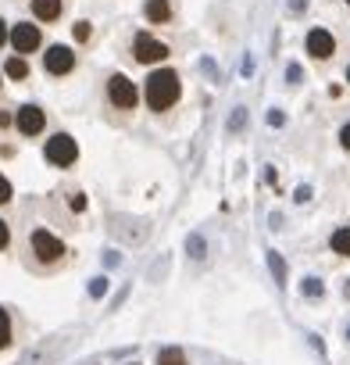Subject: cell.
I'll return each instance as SVG.
<instances>
[{"instance_id":"cell-1","label":"cell","mask_w":350,"mask_h":365,"mask_svg":"<svg viewBox=\"0 0 350 365\" xmlns=\"http://www.w3.org/2000/svg\"><path fill=\"white\" fill-rule=\"evenodd\" d=\"M65 258H68V247H65L61 237H54V233L43 230V226H36V230L29 233V240H26V265H29L33 272L51 276L54 269L65 265Z\"/></svg>"},{"instance_id":"cell-2","label":"cell","mask_w":350,"mask_h":365,"mask_svg":"<svg viewBox=\"0 0 350 365\" xmlns=\"http://www.w3.org/2000/svg\"><path fill=\"white\" fill-rule=\"evenodd\" d=\"M179 97H183V83H179V72H175V68H157V72L147 76V83H143V101H147L150 111L164 115L168 108L179 104Z\"/></svg>"},{"instance_id":"cell-3","label":"cell","mask_w":350,"mask_h":365,"mask_svg":"<svg viewBox=\"0 0 350 365\" xmlns=\"http://www.w3.org/2000/svg\"><path fill=\"white\" fill-rule=\"evenodd\" d=\"M136 101H139V90L132 86V79L122 76V72H115V76L107 79V104L118 108V111H132Z\"/></svg>"},{"instance_id":"cell-4","label":"cell","mask_w":350,"mask_h":365,"mask_svg":"<svg viewBox=\"0 0 350 365\" xmlns=\"http://www.w3.org/2000/svg\"><path fill=\"white\" fill-rule=\"evenodd\" d=\"M43 158H47L51 165H58V168H68V165H75V158H79V143H75L68 133H58V136L47 140Z\"/></svg>"},{"instance_id":"cell-5","label":"cell","mask_w":350,"mask_h":365,"mask_svg":"<svg viewBox=\"0 0 350 365\" xmlns=\"http://www.w3.org/2000/svg\"><path fill=\"white\" fill-rule=\"evenodd\" d=\"M132 58H136L139 65H161V61L168 58V43H161V40H154V36H147V33H136V40H132Z\"/></svg>"},{"instance_id":"cell-6","label":"cell","mask_w":350,"mask_h":365,"mask_svg":"<svg viewBox=\"0 0 350 365\" xmlns=\"http://www.w3.org/2000/svg\"><path fill=\"white\" fill-rule=\"evenodd\" d=\"M43 68H47L51 76H72V72H75V51L65 47V43L47 47V51H43Z\"/></svg>"},{"instance_id":"cell-7","label":"cell","mask_w":350,"mask_h":365,"mask_svg":"<svg viewBox=\"0 0 350 365\" xmlns=\"http://www.w3.org/2000/svg\"><path fill=\"white\" fill-rule=\"evenodd\" d=\"M11 47H15L18 58H29L33 51L43 47V36H40V29H36L33 22H18V26L11 29Z\"/></svg>"},{"instance_id":"cell-8","label":"cell","mask_w":350,"mask_h":365,"mask_svg":"<svg viewBox=\"0 0 350 365\" xmlns=\"http://www.w3.org/2000/svg\"><path fill=\"white\" fill-rule=\"evenodd\" d=\"M15 125H18L22 136H40L43 125H47V115H43L40 104H22L18 115H15Z\"/></svg>"},{"instance_id":"cell-9","label":"cell","mask_w":350,"mask_h":365,"mask_svg":"<svg viewBox=\"0 0 350 365\" xmlns=\"http://www.w3.org/2000/svg\"><path fill=\"white\" fill-rule=\"evenodd\" d=\"M307 54H311L314 61H329V58L336 54L332 33H329V29H311V33H307Z\"/></svg>"},{"instance_id":"cell-10","label":"cell","mask_w":350,"mask_h":365,"mask_svg":"<svg viewBox=\"0 0 350 365\" xmlns=\"http://www.w3.org/2000/svg\"><path fill=\"white\" fill-rule=\"evenodd\" d=\"M15 340H18V315L8 304H0V354L11 351Z\"/></svg>"},{"instance_id":"cell-11","label":"cell","mask_w":350,"mask_h":365,"mask_svg":"<svg viewBox=\"0 0 350 365\" xmlns=\"http://www.w3.org/2000/svg\"><path fill=\"white\" fill-rule=\"evenodd\" d=\"M143 19L154 26H168L171 22V0H147L143 4Z\"/></svg>"},{"instance_id":"cell-12","label":"cell","mask_w":350,"mask_h":365,"mask_svg":"<svg viewBox=\"0 0 350 365\" xmlns=\"http://www.w3.org/2000/svg\"><path fill=\"white\" fill-rule=\"evenodd\" d=\"M65 11V0H33V15L36 22H58Z\"/></svg>"},{"instance_id":"cell-13","label":"cell","mask_w":350,"mask_h":365,"mask_svg":"<svg viewBox=\"0 0 350 365\" xmlns=\"http://www.w3.org/2000/svg\"><path fill=\"white\" fill-rule=\"evenodd\" d=\"M4 76H8V79H15V83L29 79V61H26V58H18V54H15V58H8V61H4Z\"/></svg>"},{"instance_id":"cell-14","label":"cell","mask_w":350,"mask_h":365,"mask_svg":"<svg viewBox=\"0 0 350 365\" xmlns=\"http://www.w3.org/2000/svg\"><path fill=\"white\" fill-rule=\"evenodd\" d=\"M154 365H190V358H186L183 347H161Z\"/></svg>"},{"instance_id":"cell-15","label":"cell","mask_w":350,"mask_h":365,"mask_svg":"<svg viewBox=\"0 0 350 365\" xmlns=\"http://www.w3.org/2000/svg\"><path fill=\"white\" fill-rule=\"evenodd\" d=\"M329 247H332L339 258H350V226H339V230L329 237Z\"/></svg>"},{"instance_id":"cell-16","label":"cell","mask_w":350,"mask_h":365,"mask_svg":"<svg viewBox=\"0 0 350 365\" xmlns=\"http://www.w3.org/2000/svg\"><path fill=\"white\" fill-rule=\"evenodd\" d=\"M11 197H15L11 179H8V175H0V205H11Z\"/></svg>"},{"instance_id":"cell-17","label":"cell","mask_w":350,"mask_h":365,"mask_svg":"<svg viewBox=\"0 0 350 365\" xmlns=\"http://www.w3.org/2000/svg\"><path fill=\"white\" fill-rule=\"evenodd\" d=\"M11 247V226L4 222V219H0V255H4Z\"/></svg>"},{"instance_id":"cell-18","label":"cell","mask_w":350,"mask_h":365,"mask_svg":"<svg viewBox=\"0 0 350 365\" xmlns=\"http://www.w3.org/2000/svg\"><path fill=\"white\" fill-rule=\"evenodd\" d=\"M90 36H93V26H90V22H75V40H79V43H86Z\"/></svg>"},{"instance_id":"cell-19","label":"cell","mask_w":350,"mask_h":365,"mask_svg":"<svg viewBox=\"0 0 350 365\" xmlns=\"http://www.w3.org/2000/svg\"><path fill=\"white\" fill-rule=\"evenodd\" d=\"M68 205H72V212H83V208H86V197H83V194H72Z\"/></svg>"},{"instance_id":"cell-20","label":"cell","mask_w":350,"mask_h":365,"mask_svg":"<svg viewBox=\"0 0 350 365\" xmlns=\"http://www.w3.org/2000/svg\"><path fill=\"white\" fill-rule=\"evenodd\" d=\"M339 143H343V147H346V150H350V122H346V125H343V129H339Z\"/></svg>"},{"instance_id":"cell-21","label":"cell","mask_w":350,"mask_h":365,"mask_svg":"<svg viewBox=\"0 0 350 365\" xmlns=\"http://www.w3.org/2000/svg\"><path fill=\"white\" fill-rule=\"evenodd\" d=\"M4 40H11V29H8L4 19H0V47H4Z\"/></svg>"},{"instance_id":"cell-22","label":"cell","mask_w":350,"mask_h":365,"mask_svg":"<svg viewBox=\"0 0 350 365\" xmlns=\"http://www.w3.org/2000/svg\"><path fill=\"white\" fill-rule=\"evenodd\" d=\"M8 125H11V115H8V111H0V129H8Z\"/></svg>"},{"instance_id":"cell-23","label":"cell","mask_w":350,"mask_h":365,"mask_svg":"<svg viewBox=\"0 0 350 365\" xmlns=\"http://www.w3.org/2000/svg\"><path fill=\"white\" fill-rule=\"evenodd\" d=\"M346 83H350V68H346Z\"/></svg>"},{"instance_id":"cell-24","label":"cell","mask_w":350,"mask_h":365,"mask_svg":"<svg viewBox=\"0 0 350 365\" xmlns=\"http://www.w3.org/2000/svg\"><path fill=\"white\" fill-rule=\"evenodd\" d=\"M0 76H4V72H0ZM0 86H4V79H0Z\"/></svg>"},{"instance_id":"cell-25","label":"cell","mask_w":350,"mask_h":365,"mask_svg":"<svg viewBox=\"0 0 350 365\" xmlns=\"http://www.w3.org/2000/svg\"><path fill=\"white\" fill-rule=\"evenodd\" d=\"M129 365H139V361H129Z\"/></svg>"},{"instance_id":"cell-26","label":"cell","mask_w":350,"mask_h":365,"mask_svg":"<svg viewBox=\"0 0 350 365\" xmlns=\"http://www.w3.org/2000/svg\"><path fill=\"white\" fill-rule=\"evenodd\" d=\"M346 4H350V0H346Z\"/></svg>"}]
</instances>
